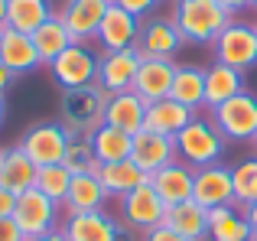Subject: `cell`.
<instances>
[{
  "label": "cell",
  "mask_w": 257,
  "mask_h": 241,
  "mask_svg": "<svg viewBox=\"0 0 257 241\" xmlns=\"http://www.w3.org/2000/svg\"><path fill=\"white\" fill-rule=\"evenodd\" d=\"M170 17L189 46H212L234 20L218 0H173Z\"/></svg>",
  "instance_id": "1"
},
{
  "label": "cell",
  "mask_w": 257,
  "mask_h": 241,
  "mask_svg": "<svg viewBox=\"0 0 257 241\" xmlns=\"http://www.w3.org/2000/svg\"><path fill=\"white\" fill-rule=\"evenodd\" d=\"M173 140H176V157H179L182 163H189L192 170L221 163L225 147H228L225 134L218 131V124L212 120V114H208V117L195 114L186 124V131H179Z\"/></svg>",
  "instance_id": "2"
},
{
  "label": "cell",
  "mask_w": 257,
  "mask_h": 241,
  "mask_svg": "<svg viewBox=\"0 0 257 241\" xmlns=\"http://www.w3.org/2000/svg\"><path fill=\"white\" fill-rule=\"evenodd\" d=\"M107 98L111 95H107L98 82L88 85V88L62 91V98H59V120H62L72 134H94L104 124Z\"/></svg>",
  "instance_id": "3"
},
{
  "label": "cell",
  "mask_w": 257,
  "mask_h": 241,
  "mask_svg": "<svg viewBox=\"0 0 257 241\" xmlns=\"http://www.w3.org/2000/svg\"><path fill=\"white\" fill-rule=\"evenodd\" d=\"M98 62H101V56L88 43H72L46 69H49V78L59 88L72 91V88H88V85L98 82Z\"/></svg>",
  "instance_id": "4"
},
{
  "label": "cell",
  "mask_w": 257,
  "mask_h": 241,
  "mask_svg": "<svg viewBox=\"0 0 257 241\" xmlns=\"http://www.w3.org/2000/svg\"><path fill=\"white\" fill-rule=\"evenodd\" d=\"M212 52H215V62H225L238 72L257 69V23L234 17L221 30V36L212 43Z\"/></svg>",
  "instance_id": "5"
},
{
  "label": "cell",
  "mask_w": 257,
  "mask_h": 241,
  "mask_svg": "<svg viewBox=\"0 0 257 241\" xmlns=\"http://www.w3.org/2000/svg\"><path fill=\"white\" fill-rule=\"evenodd\" d=\"M69 127L62 120H39V124L26 127V134L20 137V150L33 160V166H52L65 160V147H69Z\"/></svg>",
  "instance_id": "6"
},
{
  "label": "cell",
  "mask_w": 257,
  "mask_h": 241,
  "mask_svg": "<svg viewBox=\"0 0 257 241\" xmlns=\"http://www.w3.org/2000/svg\"><path fill=\"white\" fill-rule=\"evenodd\" d=\"M62 205L52 202L49 196H43V192L33 186V189L20 192L17 199V212H13V222L20 225V231L26 235V241L30 238H39L46 235V231H56L59 225H62Z\"/></svg>",
  "instance_id": "7"
},
{
  "label": "cell",
  "mask_w": 257,
  "mask_h": 241,
  "mask_svg": "<svg viewBox=\"0 0 257 241\" xmlns=\"http://www.w3.org/2000/svg\"><path fill=\"white\" fill-rule=\"evenodd\" d=\"M212 120L218 124V131L225 134L228 144L254 140V134H257V95L241 91V95L228 98L225 104L212 108Z\"/></svg>",
  "instance_id": "8"
},
{
  "label": "cell",
  "mask_w": 257,
  "mask_h": 241,
  "mask_svg": "<svg viewBox=\"0 0 257 241\" xmlns=\"http://www.w3.org/2000/svg\"><path fill=\"white\" fill-rule=\"evenodd\" d=\"M117 209H120L124 228L134 231V235H147V231H153L157 225H163V218H166V205H163V199L157 196V189H153L150 183L137 186L131 196L117 199Z\"/></svg>",
  "instance_id": "9"
},
{
  "label": "cell",
  "mask_w": 257,
  "mask_h": 241,
  "mask_svg": "<svg viewBox=\"0 0 257 241\" xmlns=\"http://www.w3.org/2000/svg\"><path fill=\"white\" fill-rule=\"evenodd\" d=\"M186 46L179 26L173 17L153 13V17L140 20V36H137V52L140 59H176V52Z\"/></svg>",
  "instance_id": "10"
},
{
  "label": "cell",
  "mask_w": 257,
  "mask_h": 241,
  "mask_svg": "<svg viewBox=\"0 0 257 241\" xmlns=\"http://www.w3.org/2000/svg\"><path fill=\"white\" fill-rule=\"evenodd\" d=\"M192 202H199L202 209H221V205H234V179L231 166L215 163L195 170V186H192Z\"/></svg>",
  "instance_id": "11"
},
{
  "label": "cell",
  "mask_w": 257,
  "mask_h": 241,
  "mask_svg": "<svg viewBox=\"0 0 257 241\" xmlns=\"http://www.w3.org/2000/svg\"><path fill=\"white\" fill-rule=\"evenodd\" d=\"M62 235L69 241H124V228L107 209L101 212H82V215H65L62 218Z\"/></svg>",
  "instance_id": "12"
},
{
  "label": "cell",
  "mask_w": 257,
  "mask_h": 241,
  "mask_svg": "<svg viewBox=\"0 0 257 241\" xmlns=\"http://www.w3.org/2000/svg\"><path fill=\"white\" fill-rule=\"evenodd\" d=\"M111 4L114 0H65L56 13L65 23V30L72 33L75 43H91L98 36V26H101V20H104Z\"/></svg>",
  "instance_id": "13"
},
{
  "label": "cell",
  "mask_w": 257,
  "mask_h": 241,
  "mask_svg": "<svg viewBox=\"0 0 257 241\" xmlns=\"http://www.w3.org/2000/svg\"><path fill=\"white\" fill-rule=\"evenodd\" d=\"M140 52L134 49H120V52H101L98 62V85L107 95H120V91H134V78L140 69Z\"/></svg>",
  "instance_id": "14"
},
{
  "label": "cell",
  "mask_w": 257,
  "mask_h": 241,
  "mask_svg": "<svg viewBox=\"0 0 257 241\" xmlns=\"http://www.w3.org/2000/svg\"><path fill=\"white\" fill-rule=\"evenodd\" d=\"M137 36H140V20L134 17V13L120 10L117 4H111L107 13H104V20H101V26H98L94 43L104 52H120V49H134V46H137Z\"/></svg>",
  "instance_id": "15"
},
{
  "label": "cell",
  "mask_w": 257,
  "mask_h": 241,
  "mask_svg": "<svg viewBox=\"0 0 257 241\" xmlns=\"http://www.w3.org/2000/svg\"><path fill=\"white\" fill-rule=\"evenodd\" d=\"M131 160L140 166V170L147 173V176H153V173H160L163 166H170L176 157V140L166 137V134H157V131H137L134 134V150H131Z\"/></svg>",
  "instance_id": "16"
},
{
  "label": "cell",
  "mask_w": 257,
  "mask_h": 241,
  "mask_svg": "<svg viewBox=\"0 0 257 241\" xmlns=\"http://www.w3.org/2000/svg\"><path fill=\"white\" fill-rule=\"evenodd\" d=\"M0 62L13 75H30V72L43 69V59L36 52L33 36L30 33H20V30H10V26L0 33Z\"/></svg>",
  "instance_id": "17"
},
{
  "label": "cell",
  "mask_w": 257,
  "mask_h": 241,
  "mask_svg": "<svg viewBox=\"0 0 257 241\" xmlns=\"http://www.w3.org/2000/svg\"><path fill=\"white\" fill-rule=\"evenodd\" d=\"M150 186L157 189V196L163 199L166 209H173V205L189 202V199H192L195 170L189 163H182V160H173L170 166H163L160 173H153V176H150Z\"/></svg>",
  "instance_id": "18"
},
{
  "label": "cell",
  "mask_w": 257,
  "mask_h": 241,
  "mask_svg": "<svg viewBox=\"0 0 257 241\" xmlns=\"http://www.w3.org/2000/svg\"><path fill=\"white\" fill-rule=\"evenodd\" d=\"M173 75H176L173 59H144L140 69H137V78H134V91H137L147 104H157V101H163V98H170Z\"/></svg>",
  "instance_id": "19"
},
{
  "label": "cell",
  "mask_w": 257,
  "mask_h": 241,
  "mask_svg": "<svg viewBox=\"0 0 257 241\" xmlns=\"http://www.w3.org/2000/svg\"><path fill=\"white\" fill-rule=\"evenodd\" d=\"M107 192L101 186L98 173H72V186H69V196L62 202L65 215H82V212H101L107 209Z\"/></svg>",
  "instance_id": "20"
},
{
  "label": "cell",
  "mask_w": 257,
  "mask_h": 241,
  "mask_svg": "<svg viewBox=\"0 0 257 241\" xmlns=\"http://www.w3.org/2000/svg\"><path fill=\"white\" fill-rule=\"evenodd\" d=\"M104 124L117 127V131L137 134L147 124V101L137 91H120V95L107 98V111H104Z\"/></svg>",
  "instance_id": "21"
},
{
  "label": "cell",
  "mask_w": 257,
  "mask_h": 241,
  "mask_svg": "<svg viewBox=\"0 0 257 241\" xmlns=\"http://www.w3.org/2000/svg\"><path fill=\"white\" fill-rule=\"evenodd\" d=\"M94 173H98L101 186H104V192H107L111 199H124V196H131L137 186L150 183V176H147V173L140 170L134 160H120V163H101Z\"/></svg>",
  "instance_id": "22"
},
{
  "label": "cell",
  "mask_w": 257,
  "mask_h": 241,
  "mask_svg": "<svg viewBox=\"0 0 257 241\" xmlns=\"http://www.w3.org/2000/svg\"><path fill=\"white\" fill-rule=\"evenodd\" d=\"M244 88V72L231 69V65L225 62H212L205 69V108H218V104H225L228 98L241 95Z\"/></svg>",
  "instance_id": "23"
},
{
  "label": "cell",
  "mask_w": 257,
  "mask_h": 241,
  "mask_svg": "<svg viewBox=\"0 0 257 241\" xmlns=\"http://www.w3.org/2000/svg\"><path fill=\"white\" fill-rule=\"evenodd\" d=\"M36 183V166L20 147H4L0 150V189L10 192H26Z\"/></svg>",
  "instance_id": "24"
},
{
  "label": "cell",
  "mask_w": 257,
  "mask_h": 241,
  "mask_svg": "<svg viewBox=\"0 0 257 241\" xmlns=\"http://www.w3.org/2000/svg\"><path fill=\"white\" fill-rule=\"evenodd\" d=\"M163 225L173 228L176 235H182L186 241H208V209H202V205L192 202V199L166 209Z\"/></svg>",
  "instance_id": "25"
},
{
  "label": "cell",
  "mask_w": 257,
  "mask_h": 241,
  "mask_svg": "<svg viewBox=\"0 0 257 241\" xmlns=\"http://www.w3.org/2000/svg\"><path fill=\"white\" fill-rule=\"evenodd\" d=\"M170 98L179 104H186L189 111L199 114L205 108V69L199 65H179L176 62V75H173V88Z\"/></svg>",
  "instance_id": "26"
},
{
  "label": "cell",
  "mask_w": 257,
  "mask_h": 241,
  "mask_svg": "<svg viewBox=\"0 0 257 241\" xmlns=\"http://www.w3.org/2000/svg\"><path fill=\"white\" fill-rule=\"evenodd\" d=\"M208 241H254L244 209L221 205L208 212Z\"/></svg>",
  "instance_id": "27"
},
{
  "label": "cell",
  "mask_w": 257,
  "mask_h": 241,
  "mask_svg": "<svg viewBox=\"0 0 257 241\" xmlns=\"http://www.w3.org/2000/svg\"><path fill=\"white\" fill-rule=\"evenodd\" d=\"M195 117V111H189L186 104L173 101V98H163L157 104H147V131L166 134V137H176L179 131H186V124Z\"/></svg>",
  "instance_id": "28"
},
{
  "label": "cell",
  "mask_w": 257,
  "mask_h": 241,
  "mask_svg": "<svg viewBox=\"0 0 257 241\" xmlns=\"http://www.w3.org/2000/svg\"><path fill=\"white\" fill-rule=\"evenodd\" d=\"M91 137V147H94V157H98V166L101 163H120V160H131V150H134V134L127 131H117L111 124H101Z\"/></svg>",
  "instance_id": "29"
},
{
  "label": "cell",
  "mask_w": 257,
  "mask_h": 241,
  "mask_svg": "<svg viewBox=\"0 0 257 241\" xmlns=\"http://www.w3.org/2000/svg\"><path fill=\"white\" fill-rule=\"evenodd\" d=\"M52 13H56L52 10V0H7V23H10V30L30 33V36Z\"/></svg>",
  "instance_id": "30"
},
{
  "label": "cell",
  "mask_w": 257,
  "mask_h": 241,
  "mask_svg": "<svg viewBox=\"0 0 257 241\" xmlns=\"http://www.w3.org/2000/svg\"><path fill=\"white\" fill-rule=\"evenodd\" d=\"M33 43H36V52H39V59H43V65H49L52 59L62 56L75 39H72L69 30H65V23L59 20V13H52V17L33 33Z\"/></svg>",
  "instance_id": "31"
},
{
  "label": "cell",
  "mask_w": 257,
  "mask_h": 241,
  "mask_svg": "<svg viewBox=\"0 0 257 241\" xmlns=\"http://www.w3.org/2000/svg\"><path fill=\"white\" fill-rule=\"evenodd\" d=\"M36 186L43 196H49L52 202L62 205L65 196H69V186H72V170L65 163H52V166H39L36 170Z\"/></svg>",
  "instance_id": "32"
},
{
  "label": "cell",
  "mask_w": 257,
  "mask_h": 241,
  "mask_svg": "<svg viewBox=\"0 0 257 241\" xmlns=\"http://www.w3.org/2000/svg\"><path fill=\"white\" fill-rule=\"evenodd\" d=\"M231 179H234V205L251 209L257 202V157H247L238 166H231Z\"/></svg>",
  "instance_id": "33"
},
{
  "label": "cell",
  "mask_w": 257,
  "mask_h": 241,
  "mask_svg": "<svg viewBox=\"0 0 257 241\" xmlns=\"http://www.w3.org/2000/svg\"><path fill=\"white\" fill-rule=\"evenodd\" d=\"M65 166L72 173H94L98 170V157H94V147L88 134H69V147H65Z\"/></svg>",
  "instance_id": "34"
},
{
  "label": "cell",
  "mask_w": 257,
  "mask_h": 241,
  "mask_svg": "<svg viewBox=\"0 0 257 241\" xmlns=\"http://www.w3.org/2000/svg\"><path fill=\"white\" fill-rule=\"evenodd\" d=\"M114 4H117L120 10L134 13L137 20H147V17H153V13H157L160 0H114Z\"/></svg>",
  "instance_id": "35"
},
{
  "label": "cell",
  "mask_w": 257,
  "mask_h": 241,
  "mask_svg": "<svg viewBox=\"0 0 257 241\" xmlns=\"http://www.w3.org/2000/svg\"><path fill=\"white\" fill-rule=\"evenodd\" d=\"M0 241H26V235L13 218H0Z\"/></svg>",
  "instance_id": "36"
},
{
  "label": "cell",
  "mask_w": 257,
  "mask_h": 241,
  "mask_svg": "<svg viewBox=\"0 0 257 241\" xmlns=\"http://www.w3.org/2000/svg\"><path fill=\"white\" fill-rule=\"evenodd\" d=\"M140 241H186L182 235H176L173 228H166V225H157L153 231H147V235H140Z\"/></svg>",
  "instance_id": "37"
},
{
  "label": "cell",
  "mask_w": 257,
  "mask_h": 241,
  "mask_svg": "<svg viewBox=\"0 0 257 241\" xmlns=\"http://www.w3.org/2000/svg\"><path fill=\"white\" fill-rule=\"evenodd\" d=\"M17 192L10 189H0V218H13V212H17Z\"/></svg>",
  "instance_id": "38"
},
{
  "label": "cell",
  "mask_w": 257,
  "mask_h": 241,
  "mask_svg": "<svg viewBox=\"0 0 257 241\" xmlns=\"http://www.w3.org/2000/svg\"><path fill=\"white\" fill-rule=\"evenodd\" d=\"M17 78H20V75H13V72L7 69L4 62H0V95H7V91H10L13 85H17Z\"/></svg>",
  "instance_id": "39"
},
{
  "label": "cell",
  "mask_w": 257,
  "mask_h": 241,
  "mask_svg": "<svg viewBox=\"0 0 257 241\" xmlns=\"http://www.w3.org/2000/svg\"><path fill=\"white\" fill-rule=\"evenodd\" d=\"M221 7H225L228 13H231V17H238L241 10H247V7H251V0H218Z\"/></svg>",
  "instance_id": "40"
},
{
  "label": "cell",
  "mask_w": 257,
  "mask_h": 241,
  "mask_svg": "<svg viewBox=\"0 0 257 241\" xmlns=\"http://www.w3.org/2000/svg\"><path fill=\"white\" fill-rule=\"evenodd\" d=\"M244 215H247V225H251V235L257 241V202L251 205V209H244Z\"/></svg>",
  "instance_id": "41"
},
{
  "label": "cell",
  "mask_w": 257,
  "mask_h": 241,
  "mask_svg": "<svg viewBox=\"0 0 257 241\" xmlns=\"http://www.w3.org/2000/svg\"><path fill=\"white\" fill-rule=\"evenodd\" d=\"M30 241H69L62 235V228H56V231H46V235H39V238H30Z\"/></svg>",
  "instance_id": "42"
},
{
  "label": "cell",
  "mask_w": 257,
  "mask_h": 241,
  "mask_svg": "<svg viewBox=\"0 0 257 241\" xmlns=\"http://www.w3.org/2000/svg\"><path fill=\"white\" fill-rule=\"evenodd\" d=\"M7 26H10L7 23V0H0V33H4Z\"/></svg>",
  "instance_id": "43"
},
{
  "label": "cell",
  "mask_w": 257,
  "mask_h": 241,
  "mask_svg": "<svg viewBox=\"0 0 257 241\" xmlns=\"http://www.w3.org/2000/svg\"><path fill=\"white\" fill-rule=\"evenodd\" d=\"M4 120H7V98L0 95V124H4Z\"/></svg>",
  "instance_id": "44"
},
{
  "label": "cell",
  "mask_w": 257,
  "mask_h": 241,
  "mask_svg": "<svg viewBox=\"0 0 257 241\" xmlns=\"http://www.w3.org/2000/svg\"><path fill=\"white\" fill-rule=\"evenodd\" d=\"M251 144H254V150H257V134H254V140H251Z\"/></svg>",
  "instance_id": "45"
},
{
  "label": "cell",
  "mask_w": 257,
  "mask_h": 241,
  "mask_svg": "<svg viewBox=\"0 0 257 241\" xmlns=\"http://www.w3.org/2000/svg\"><path fill=\"white\" fill-rule=\"evenodd\" d=\"M251 10H257V0H251Z\"/></svg>",
  "instance_id": "46"
},
{
  "label": "cell",
  "mask_w": 257,
  "mask_h": 241,
  "mask_svg": "<svg viewBox=\"0 0 257 241\" xmlns=\"http://www.w3.org/2000/svg\"><path fill=\"white\" fill-rule=\"evenodd\" d=\"M0 150H4V147H0Z\"/></svg>",
  "instance_id": "47"
}]
</instances>
